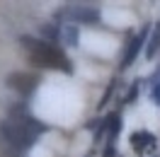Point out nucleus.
Masks as SVG:
<instances>
[{
  "label": "nucleus",
  "mask_w": 160,
  "mask_h": 157,
  "mask_svg": "<svg viewBox=\"0 0 160 157\" xmlns=\"http://www.w3.org/2000/svg\"><path fill=\"white\" fill-rule=\"evenodd\" d=\"M22 49L27 53V60L37 68H51V70H63V73H73L70 58L49 41L34 39V36H22L20 39Z\"/></svg>",
  "instance_id": "f257e3e1"
},
{
  "label": "nucleus",
  "mask_w": 160,
  "mask_h": 157,
  "mask_svg": "<svg viewBox=\"0 0 160 157\" xmlns=\"http://www.w3.org/2000/svg\"><path fill=\"white\" fill-rule=\"evenodd\" d=\"M153 102L160 107V80L155 82V87H153Z\"/></svg>",
  "instance_id": "9d476101"
},
{
  "label": "nucleus",
  "mask_w": 160,
  "mask_h": 157,
  "mask_svg": "<svg viewBox=\"0 0 160 157\" xmlns=\"http://www.w3.org/2000/svg\"><path fill=\"white\" fill-rule=\"evenodd\" d=\"M41 34H44L46 39L56 41V39H58V34H61V29H58V27H53V24H44V27H41Z\"/></svg>",
  "instance_id": "1a4fd4ad"
},
{
  "label": "nucleus",
  "mask_w": 160,
  "mask_h": 157,
  "mask_svg": "<svg viewBox=\"0 0 160 157\" xmlns=\"http://www.w3.org/2000/svg\"><path fill=\"white\" fill-rule=\"evenodd\" d=\"M41 131H44V126L39 121L32 116H24V114L17 118H10L8 123H2V136L15 150H29Z\"/></svg>",
  "instance_id": "f03ea898"
},
{
  "label": "nucleus",
  "mask_w": 160,
  "mask_h": 157,
  "mask_svg": "<svg viewBox=\"0 0 160 157\" xmlns=\"http://www.w3.org/2000/svg\"><path fill=\"white\" fill-rule=\"evenodd\" d=\"M58 39L63 41L66 46H75V44H78V27H75V24H63Z\"/></svg>",
  "instance_id": "0eeeda50"
},
{
  "label": "nucleus",
  "mask_w": 160,
  "mask_h": 157,
  "mask_svg": "<svg viewBox=\"0 0 160 157\" xmlns=\"http://www.w3.org/2000/svg\"><path fill=\"white\" fill-rule=\"evenodd\" d=\"M146 39H148V27H143V29H141L136 36H131L129 46H126V51H124V58H121V68H129L131 63H133V58L138 56V51L143 49Z\"/></svg>",
  "instance_id": "39448f33"
},
{
  "label": "nucleus",
  "mask_w": 160,
  "mask_h": 157,
  "mask_svg": "<svg viewBox=\"0 0 160 157\" xmlns=\"http://www.w3.org/2000/svg\"><path fill=\"white\" fill-rule=\"evenodd\" d=\"M56 17L73 22V24H95V22H100V10L92 5H68L56 12Z\"/></svg>",
  "instance_id": "7ed1b4c3"
},
{
  "label": "nucleus",
  "mask_w": 160,
  "mask_h": 157,
  "mask_svg": "<svg viewBox=\"0 0 160 157\" xmlns=\"http://www.w3.org/2000/svg\"><path fill=\"white\" fill-rule=\"evenodd\" d=\"M155 145H158V140H155V136L148 133V131H136V133H131V147H133L136 155H146L150 150H155Z\"/></svg>",
  "instance_id": "423d86ee"
},
{
  "label": "nucleus",
  "mask_w": 160,
  "mask_h": 157,
  "mask_svg": "<svg viewBox=\"0 0 160 157\" xmlns=\"http://www.w3.org/2000/svg\"><path fill=\"white\" fill-rule=\"evenodd\" d=\"M37 82L39 80L34 75H27V73H12L8 78V87H12L15 92H20L22 97H29L32 92L37 89Z\"/></svg>",
  "instance_id": "20e7f679"
},
{
  "label": "nucleus",
  "mask_w": 160,
  "mask_h": 157,
  "mask_svg": "<svg viewBox=\"0 0 160 157\" xmlns=\"http://www.w3.org/2000/svg\"><path fill=\"white\" fill-rule=\"evenodd\" d=\"M160 51V24L155 27V31H153V36H150L148 41V49H146V58H155V53Z\"/></svg>",
  "instance_id": "6e6552de"
}]
</instances>
